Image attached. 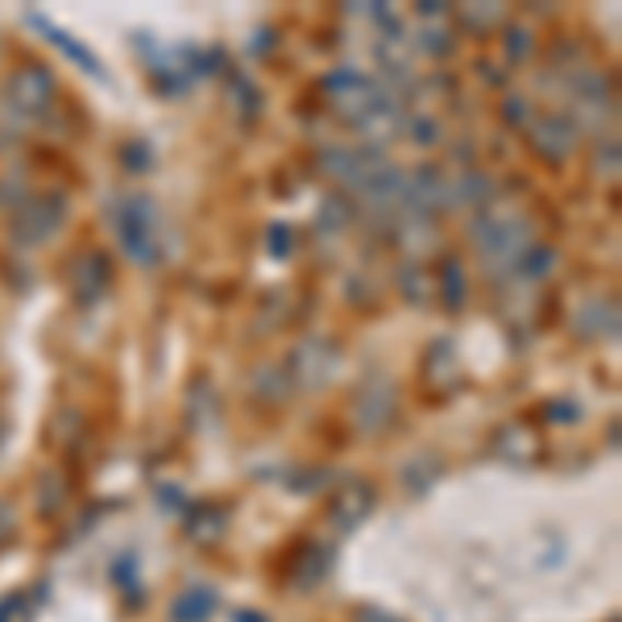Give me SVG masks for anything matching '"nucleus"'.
Listing matches in <instances>:
<instances>
[{"label":"nucleus","mask_w":622,"mask_h":622,"mask_svg":"<svg viewBox=\"0 0 622 622\" xmlns=\"http://www.w3.org/2000/svg\"><path fill=\"white\" fill-rule=\"evenodd\" d=\"M548 266H556V250H552V245H540V250L531 245V257H527V270H523L527 278H544Z\"/></svg>","instance_id":"1a4fd4ad"},{"label":"nucleus","mask_w":622,"mask_h":622,"mask_svg":"<svg viewBox=\"0 0 622 622\" xmlns=\"http://www.w3.org/2000/svg\"><path fill=\"white\" fill-rule=\"evenodd\" d=\"M104 283H108L104 257H100V253H88V257H79V266H76V287H79V295H83V299H96Z\"/></svg>","instance_id":"0eeeda50"},{"label":"nucleus","mask_w":622,"mask_h":622,"mask_svg":"<svg viewBox=\"0 0 622 622\" xmlns=\"http://www.w3.org/2000/svg\"><path fill=\"white\" fill-rule=\"evenodd\" d=\"M113 224H117L125 253H129L134 262H141V266H150L158 257L154 253V208H150V199H120L117 208H113Z\"/></svg>","instance_id":"f257e3e1"},{"label":"nucleus","mask_w":622,"mask_h":622,"mask_svg":"<svg viewBox=\"0 0 622 622\" xmlns=\"http://www.w3.org/2000/svg\"><path fill=\"white\" fill-rule=\"evenodd\" d=\"M13 224H18L21 245L46 241V237H50L62 224V199H59V195H50V199H30V204H25V208L13 216Z\"/></svg>","instance_id":"f03ea898"},{"label":"nucleus","mask_w":622,"mask_h":622,"mask_svg":"<svg viewBox=\"0 0 622 622\" xmlns=\"http://www.w3.org/2000/svg\"><path fill=\"white\" fill-rule=\"evenodd\" d=\"M204 614H212V594H204V589L187 594V598L175 602V610H171V619L175 622H199Z\"/></svg>","instance_id":"6e6552de"},{"label":"nucleus","mask_w":622,"mask_h":622,"mask_svg":"<svg viewBox=\"0 0 622 622\" xmlns=\"http://www.w3.org/2000/svg\"><path fill=\"white\" fill-rule=\"evenodd\" d=\"M390 411H394V387H382V394H361V399H357V424H361V428H382V424H387L390 419Z\"/></svg>","instance_id":"39448f33"},{"label":"nucleus","mask_w":622,"mask_h":622,"mask_svg":"<svg viewBox=\"0 0 622 622\" xmlns=\"http://www.w3.org/2000/svg\"><path fill=\"white\" fill-rule=\"evenodd\" d=\"M510 55H515V59H523L527 50H531V42H527V30H515V34H510Z\"/></svg>","instance_id":"f8f14e48"},{"label":"nucleus","mask_w":622,"mask_h":622,"mask_svg":"<svg viewBox=\"0 0 622 622\" xmlns=\"http://www.w3.org/2000/svg\"><path fill=\"white\" fill-rule=\"evenodd\" d=\"M577 146V125L564 117H544L535 125V150H544L548 158H564Z\"/></svg>","instance_id":"20e7f679"},{"label":"nucleus","mask_w":622,"mask_h":622,"mask_svg":"<svg viewBox=\"0 0 622 622\" xmlns=\"http://www.w3.org/2000/svg\"><path fill=\"white\" fill-rule=\"evenodd\" d=\"M445 287H448V308H461V287H465V278H461V266H457V262L445 266Z\"/></svg>","instance_id":"9d476101"},{"label":"nucleus","mask_w":622,"mask_h":622,"mask_svg":"<svg viewBox=\"0 0 622 622\" xmlns=\"http://www.w3.org/2000/svg\"><path fill=\"white\" fill-rule=\"evenodd\" d=\"M34 21V25H38V30H46V34H50V42H55V46H59L62 55H67V59H76L79 67H83V71H88V76H104V71H100V62H96V55H88V50H83V46H79V42H71L67 38V34H62V30H55V25H50V21L46 18H30Z\"/></svg>","instance_id":"423d86ee"},{"label":"nucleus","mask_w":622,"mask_h":622,"mask_svg":"<svg viewBox=\"0 0 622 622\" xmlns=\"http://www.w3.org/2000/svg\"><path fill=\"white\" fill-rule=\"evenodd\" d=\"M9 96H13V104L25 108V113H38V108H46L50 96H55V79L46 76V71H38V67H25V71L13 76V83H9Z\"/></svg>","instance_id":"7ed1b4c3"},{"label":"nucleus","mask_w":622,"mask_h":622,"mask_svg":"<svg viewBox=\"0 0 622 622\" xmlns=\"http://www.w3.org/2000/svg\"><path fill=\"white\" fill-rule=\"evenodd\" d=\"M411 134H415V141H419V146H431V141H440V125H436V120H428V117H415V120H411Z\"/></svg>","instance_id":"9b49d317"}]
</instances>
